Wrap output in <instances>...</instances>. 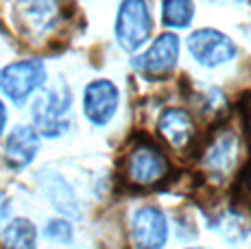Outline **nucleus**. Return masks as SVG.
Here are the masks:
<instances>
[{
	"mask_svg": "<svg viewBox=\"0 0 251 249\" xmlns=\"http://www.w3.org/2000/svg\"><path fill=\"white\" fill-rule=\"evenodd\" d=\"M72 94L66 83L48 88L33 100L31 116L35 131L46 138H59L70 129Z\"/></svg>",
	"mask_w": 251,
	"mask_h": 249,
	"instance_id": "nucleus-1",
	"label": "nucleus"
},
{
	"mask_svg": "<svg viewBox=\"0 0 251 249\" xmlns=\"http://www.w3.org/2000/svg\"><path fill=\"white\" fill-rule=\"evenodd\" d=\"M153 22L147 0H123L116 13L114 35L123 50L136 52L151 37Z\"/></svg>",
	"mask_w": 251,
	"mask_h": 249,
	"instance_id": "nucleus-2",
	"label": "nucleus"
},
{
	"mask_svg": "<svg viewBox=\"0 0 251 249\" xmlns=\"http://www.w3.org/2000/svg\"><path fill=\"white\" fill-rule=\"evenodd\" d=\"M168 160L153 142H138L129 155L125 157L123 175L131 186L149 188V186L160 184L168 175Z\"/></svg>",
	"mask_w": 251,
	"mask_h": 249,
	"instance_id": "nucleus-3",
	"label": "nucleus"
},
{
	"mask_svg": "<svg viewBox=\"0 0 251 249\" xmlns=\"http://www.w3.org/2000/svg\"><path fill=\"white\" fill-rule=\"evenodd\" d=\"M46 83V66L42 59H22L0 70V90L13 103L22 105Z\"/></svg>",
	"mask_w": 251,
	"mask_h": 249,
	"instance_id": "nucleus-4",
	"label": "nucleus"
},
{
	"mask_svg": "<svg viewBox=\"0 0 251 249\" xmlns=\"http://www.w3.org/2000/svg\"><path fill=\"white\" fill-rule=\"evenodd\" d=\"M186 46L190 57L203 68H219V66L231 61L238 52L231 37L216 28H199V31L190 33Z\"/></svg>",
	"mask_w": 251,
	"mask_h": 249,
	"instance_id": "nucleus-5",
	"label": "nucleus"
},
{
	"mask_svg": "<svg viewBox=\"0 0 251 249\" xmlns=\"http://www.w3.org/2000/svg\"><path fill=\"white\" fill-rule=\"evenodd\" d=\"M240 160V138L229 129L219 131L205 147L201 166L214 181H225L236 171Z\"/></svg>",
	"mask_w": 251,
	"mask_h": 249,
	"instance_id": "nucleus-6",
	"label": "nucleus"
},
{
	"mask_svg": "<svg viewBox=\"0 0 251 249\" xmlns=\"http://www.w3.org/2000/svg\"><path fill=\"white\" fill-rule=\"evenodd\" d=\"M129 238L133 249H164L168 243L166 214L155 205H142L129 223Z\"/></svg>",
	"mask_w": 251,
	"mask_h": 249,
	"instance_id": "nucleus-7",
	"label": "nucleus"
},
{
	"mask_svg": "<svg viewBox=\"0 0 251 249\" xmlns=\"http://www.w3.org/2000/svg\"><path fill=\"white\" fill-rule=\"evenodd\" d=\"M177 61H179V37L175 33H164L155 37V42L142 55L133 57L131 66L149 79H162L175 70Z\"/></svg>",
	"mask_w": 251,
	"mask_h": 249,
	"instance_id": "nucleus-8",
	"label": "nucleus"
},
{
	"mask_svg": "<svg viewBox=\"0 0 251 249\" xmlns=\"http://www.w3.org/2000/svg\"><path fill=\"white\" fill-rule=\"evenodd\" d=\"M16 18L28 35L42 37L55 31L64 20V2L61 0H18Z\"/></svg>",
	"mask_w": 251,
	"mask_h": 249,
	"instance_id": "nucleus-9",
	"label": "nucleus"
},
{
	"mask_svg": "<svg viewBox=\"0 0 251 249\" xmlns=\"http://www.w3.org/2000/svg\"><path fill=\"white\" fill-rule=\"evenodd\" d=\"M120 92L118 88L107 79H96L85 85L83 92V114L85 118L96 124V127H105L118 112Z\"/></svg>",
	"mask_w": 251,
	"mask_h": 249,
	"instance_id": "nucleus-10",
	"label": "nucleus"
},
{
	"mask_svg": "<svg viewBox=\"0 0 251 249\" xmlns=\"http://www.w3.org/2000/svg\"><path fill=\"white\" fill-rule=\"evenodd\" d=\"M40 151V133L31 124H18L4 140V157L11 169H26Z\"/></svg>",
	"mask_w": 251,
	"mask_h": 249,
	"instance_id": "nucleus-11",
	"label": "nucleus"
},
{
	"mask_svg": "<svg viewBox=\"0 0 251 249\" xmlns=\"http://www.w3.org/2000/svg\"><path fill=\"white\" fill-rule=\"evenodd\" d=\"M157 131L173 149H183L192 142L197 124L190 112L181 107H166L157 118Z\"/></svg>",
	"mask_w": 251,
	"mask_h": 249,
	"instance_id": "nucleus-12",
	"label": "nucleus"
},
{
	"mask_svg": "<svg viewBox=\"0 0 251 249\" xmlns=\"http://www.w3.org/2000/svg\"><path fill=\"white\" fill-rule=\"evenodd\" d=\"M40 184H42V188H44L48 201L52 203V208L59 214L70 217V219L81 217V205L75 197V190L70 188V184L59 173H55V171H50V169L42 171Z\"/></svg>",
	"mask_w": 251,
	"mask_h": 249,
	"instance_id": "nucleus-13",
	"label": "nucleus"
},
{
	"mask_svg": "<svg viewBox=\"0 0 251 249\" xmlns=\"http://www.w3.org/2000/svg\"><path fill=\"white\" fill-rule=\"evenodd\" d=\"M0 238H2L4 249H35L37 232L28 219H13L2 227Z\"/></svg>",
	"mask_w": 251,
	"mask_h": 249,
	"instance_id": "nucleus-14",
	"label": "nucleus"
},
{
	"mask_svg": "<svg viewBox=\"0 0 251 249\" xmlns=\"http://www.w3.org/2000/svg\"><path fill=\"white\" fill-rule=\"evenodd\" d=\"M195 18V2L192 0H162V22L171 28L190 26Z\"/></svg>",
	"mask_w": 251,
	"mask_h": 249,
	"instance_id": "nucleus-15",
	"label": "nucleus"
},
{
	"mask_svg": "<svg viewBox=\"0 0 251 249\" xmlns=\"http://www.w3.org/2000/svg\"><path fill=\"white\" fill-rule=\"evenodd\" d=\"M44 236L52 243H59V245H68L72 241V225L66 219H52L46 223L44 227Z\"/></svg>",
	"mask_w": 251,
	"mask_h": 249,
	"instance_id": "nucleus-16",
	"label": "nucleus"
},
{
	"mask_svg": "<svg viewBox=\"0 0 251 249\" xmlns=\"http://www.w3.org/2000/svg\"><path fill=\"white\" fill-rule=\"evenodd\" d=\"M9 212H11V201H9V197L4 193H0V225L7 221Z\"/></svg>",
	"mask_w": 251,
	"mask_h": 249,
	"instance_id": "nucleus-17",
	"label": "nucleus"
},
{
	"mask_svg": "<svg viewBox=\"0 0 251 249\" xmlns=\"http://www.w3.org/2000/svg\"><path fill=\"white\" fill-rule=\"evenodd\" d=\"M4 127H7V107H4V103L0 100V136H2Z\"/></svg>",
	"mask_w": 251,
	"mask_h": 249,
	"instance_id": "nucleus-18",
	"label": "nucleus"
},
{
	"mask_svg": "<svg viewBox=\"0 0 251 249\" xmlns=\"http://www.w3.org/2000/svg\"><path fill=\"white\" fill-rule=\"evenodd\" d=\"M245 188H247V193L251 195V169L247 171V175H245Z\"/></svg>",
	"mask_w": 251,
	"mask_h": 249,
	"instance_id": "nucleus-19",
	"label": "nucleus"
},
{
	"mask_svg": "<svg viewBox=\"0 0 251 249\" xmlns=\"http://www.w3.org/2000/svg\"><path fill=\"white\" fill-rule=\"evenodd\" d=\"M236 2H245V0H236Z\"/></svg>",
	"mask_w": 251,
	"mask_h": 249,
	"instance_id": "nucleus-20",
	"label": "nucleus"
},
{
	"mask_svg": "<svg viewBox=\"0 0 251 249\" xmlns=\"http://www.w3.org/2000/svg\"><path fill=\"white\" fill-rule=\"evenodd\" d=\"M188 249H197V247H188Z\"/></svg>",
	"mask_w": 251,
	"mask_h": 249,
	"instance_id": "nucleus-21",
	"label": "nucleus"
}]
</instances>
